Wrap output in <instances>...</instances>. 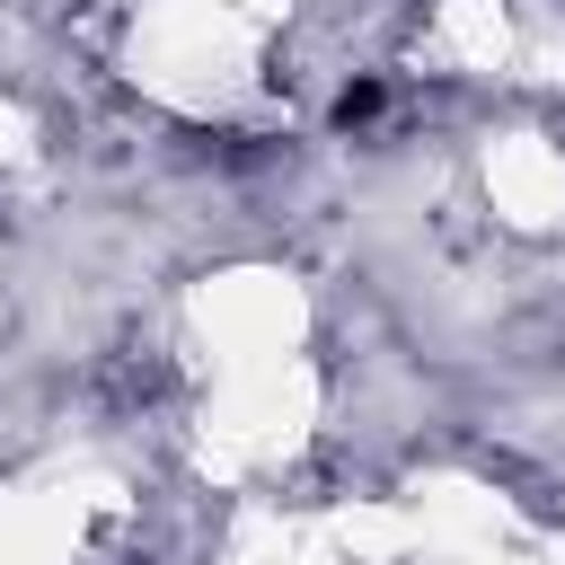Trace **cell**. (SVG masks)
Here are the masks:
<instances>
[{"mask_svg":"<svg viewBox=\"0 0 565 565\" xmlns=\"http://www.w3.org/2000/svg\"><path fill=\"white\" fill-rule=\"evenodd\" d=\"M380 106H388V88H380V79H353V88H344V97H335V124H344V132H353V124H371V115H380Z\"/></svg>","mask_w":565,"mask_h":565,"instance_id":"obj_1","label":"cell"}]
</instances>
